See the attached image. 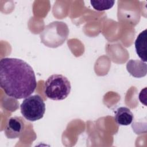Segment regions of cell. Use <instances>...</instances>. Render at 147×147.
I'll use <instances>...</instances> for the list:
<instances>
[{"mask_svg":"<svg viewBox=\"0 0 147 147\" xmlns=\"http://www.w3.org/2000/svg\"><path fill=\"white\" fill-rule=\"evenodd\" d=\"M0 86L7 96L16 99L25 98L37 87L34 72L21 59L3 58L0 61Z\"/></svg>","mask_w":147,"mask_h":147,"instance_id":"obj_1","label":"cell"},{"mask_svg":"<svg viewBox=\"0 0 147 147\" xmlns=\"http://www.w3.org/2000/svg\"><path fill=\"white\" fill-rule=\"evenodd\" d=\"M71 86L68 78L61 74H53L45 82L44 92L46 96L54 100H64L69 94Z\"/></svg>","mask_w":147,"mask_h":147,"instance_id":"obj_2","label":"cell"},{"mask_svg":"<svg viewBox=\"0 0 147 147\" xmlns=\"http://www.w3.org/2000/svg\"><path fill=\"white\" fill-rule=\"evenodd\" d=\"M20 108L23 117L26 119L33 122L43 117L45 111V104L40 95H33L25 98Z\"/></svg>","mask_w":147,"mask_h":147,"instance_id":"obj_3","label":"cell"},{"mask_svg":"<svg viewBox=\"0 0 147 147\" xmlns=\"http://www.w3.org/2000/svg\"><path fill=\"white\" fill-rule=\"evenodd\" d=\"M25 125L20 117H13L8 119L4 130L5 134L7 138H19L23 133Z\"/></svg>","mask_w":147,"mask_h":147,"instance_id":"obj_4","label":"cell"},{"mask_svg":"<svg viewBox=\"0 0 147 147\" xmlns=\"http://www.w3.org/2000/svg\"><path fill=\"white\" fill-rule=\"evenodd\" d=\"M127 71L135 78H142L146 75L147 65L142 60H130L126 65Z\"/></svg>","mask_w":147,"mask_h":147,"instance_id":"obj_5","label":"cell"},{"mask_svg":"<svg viewBox=\"0 0 147 147\" xmlns=\"http://www.w3.org/2000/svg\"><path fill=\"white\" fill-rule=\"evenodd\" d=\"M114 119L115 122L119 125L127 126L131 123L134 116L131 110L126 107H121L117 109L115 112Z\"/></svg>","mask_w":147,"mask_h":147,"instance_id":"obj_6","label":"cell"},{"mask_svg":"<svg viewBox=\"0 0 147 147\" xmlns=\"http://www.w3.org/2000/svg\"><path fill=\"white\" fill-rule=\"evenodd\" d=\"M146 32L145 29L137 36L135 41V48L138 57L144 62L147 61L146 59Z\"/></svg>","mask_w":147,"mask_h":147,"instance_id":"obj_7","label":"cell"},{"mask_svg":"<svg viewBox=\"0 0 147 147\" xmlns=\"http://www.w3.org/2000/svg\"><path fill=\"white\" fill-rule=\"evenodd\" d=\"M115 1L111 0H92L91 6L97 11H104L111 9L114 5Z\"/></svg>","mask_w":147,"mask_h":147,"instance_id":"obj_8","label":"cell"}]
</instances>
